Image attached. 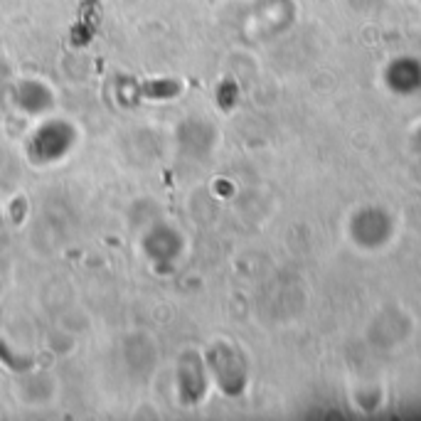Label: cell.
Returning <instances> with one entry per match:
<instances>
[]
</instances>
